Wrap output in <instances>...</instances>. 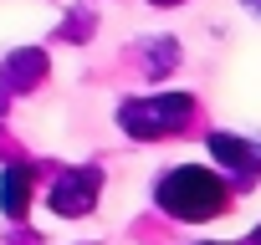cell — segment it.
Returning <instances> with one entry per match:
<instances>
[{"instance_id": "obj_5", "label": "cell", "mask_w": 261, "mask_h": 245, "mask_svg": "<svg viewBox=\"0 0 261 245\" xmlns=\"http://www.w3.org/2000/svg\"><path fill=\"white\" fill-rule=\"evenodd\" d=\"M246 6H261V0H246Z\"/></svg>"}, {"instance_id": "obj_2", "label": "cell", "mask_w": 261, "mask_h": 245, "mask_svg": "<svg viewBox=\"0 0 261 245\" xmlns=\"http://www.w3.org/2000/svg\"><path fill=\"white\" fill-rule=\"evenodd\" d=\"M190 112H195L190 97H154V102L123 107V128L139 133V138H154V133H174V128H185Z\"/></svg>"}, {"instance_id": "obj_6", "label": "cell", "mask_w": 261, "mask_h": 245, "mask_svg": "<svg viewBox=\"0 0 261 245\" xmlns=\"http://www.w3.org/2000/svg\"><path fill=\"white\" fill-rule=\"evenodd\" d=\"M251 245H261V235H256V240H251Z\"/></svg>"}, {"instance_id": "obj_3", "label": "cell", "mask_w": 261, "mask_h": 245, "mask_svg": "<svg viewBox=\"0 0 261 245\" xmlns=\"http://www.w3.org/2000/svg\"><path fill=\"white\" fill-rule=\"evenodd\" d=\"M210 154L220 159V164H230L236 174H251V169H261V154H251L241 138H230V133H215L210 138Z\"/></svg>"}, {"instance_id": "obj_7", "label": "cell", "mask_w": 261, "mask_h": 245, "mask_svg": "<svg viewBox=\"0 0 261 245\" xmlns=\"http://www.w3.org/2000/svg\"><path fill=\"white\" fill-rule=\"evenodd\" d=\"M164 6H169V0H164Z\"/></svg>"}, {"instance_id": "obj_1", "label": "cell", "mask_w": 261, "mask_h": 245, "mask_svg": "<svg viewBox=\"0 0 261 245\" xmlns=\"http://www.w3.org/2000/svg\"><path fill=\"white\" fill-rule=\"evenodd\" d=\"M159 204L179 220H210L225 209V184L210 169H174L159 184Z\"/></svg>"}, {"instance_id": "obj_4", "label": "cell", "mask_w": 261, "mask_h": 245, "mask_svg": "<svg viewBox=\"0 0 261 245\" xmlns=\"http://www.w3.org/2000/svg\"><path fill=\"white\" fill-rule=\"evenodd\" d=\"M31 204V169H11L6 174V215H21Z\"/></svg>"}]
</instances>
